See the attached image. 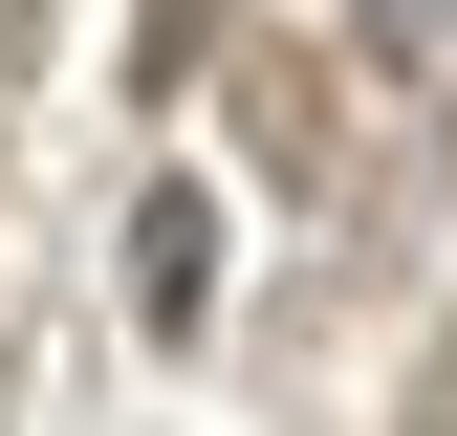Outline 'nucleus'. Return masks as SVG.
Here are the masks:
<instances>
[{
	"label": "nucleus",
	"mask_w": 457,
	"mask_h": 436,
	"mask_svg": "<svg viewBox=\"0 0 457 436\" xmlns=\"http://www.w3.org/2000/svg\"><path fill=\"white\" fill-rule=\"evenodd\" d=\"M131 327H153V349H196V327H218V197H196V175L131 197Z\"/></svg>",
	"instance_id": "obj_1"
},
{
	"label": "nucleus",
	"mask_w": 457,
	"mask_h": 436,
	"mask_svg": "<svg viewBox=\"0 0 457 436\" xmlns=\"http://www.w3.org/2000/svg\"><path fill=\"white\" fill-rule=\"evenodd\" d=\"M218 22H240V0H131V109H196L218 88Z\"/></svg>",
	"instance_id": "obj_2"
},
{
	"label": "nucleus",
	"mask_w": 457,
	"mask_h": 436,
	"mask_svg": "<svg viewBox=\"0 0 457 436\" xmlns=\"http://www.w3.org/2000/svg\"><path fill=\"white\" fill-rule=\"evenodd\" d=\"M392 436H457V327L414 349V415H392Z\"/></svg>",
	"instance_id": "obj_3"
}]
</instances>
